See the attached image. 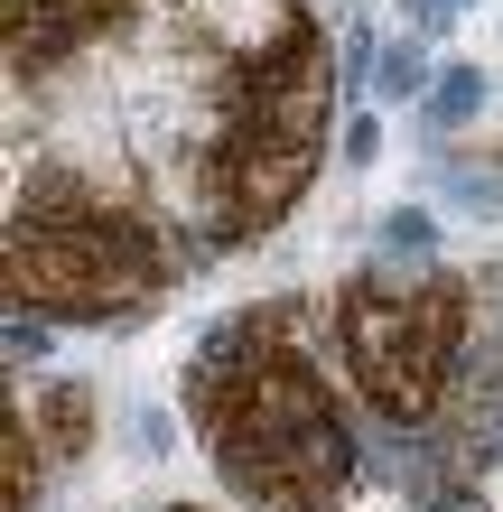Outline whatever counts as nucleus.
<instances>
[{
    "instance_id": "f257e3e1",
    "label": "nucleus",
    "mask_w": 503,
    "mask_h": 512,
    "mask_svg": "<svg viewBox=\"0 0 503 512\" xmlns=\"http://www.w3.org/2000/svg\"><path fill=\"white\" fill-rule=\"evenodd\" d=\"M196 438L215 447L224 485L261 512H336L354 485V429L336 410V391L317 382L289 308H233L215 336L196 345L187 382Z\"/></svg>"
},
{
    "instance_id": "f03ea898",
    "label": "nucleus",
    "mask_w": 503,
    "mask_h": 512,
    "mask_svg": "<svg viewBox=\"0 0 503 512\" xmlns=\"http://www.w3.org/2000/svg\"><path fill=\"white\" fill-rule=\"evenodd\" d=\"M336 336H345V373L354 391L392 419V429H429L457 391V354H466V289L448 270H410V261H373L354 270L336 298Z\"/></svg>"
},
{
    "instance_id": "7ed1b4c3",
    "label": "nucleus",
    "mask_w": 503,
    "mask_h": 512,
    "mask_svg": "<svg viewBox=\"0 0 503 512\" xmlns=\"http://www.w3.org/2000/svg\"><path fill=\"white\" fill-rule=\"evenodd\" d=\"M168 261L131 205L84 215H10V308H38L56 326H140Z\"/></svg>"
},
{
    "instance_id": "20e7f679",
    "label": "nucleus",
    "mask_w": 503,
    "mask_h": 512,
    "mask_svg": "<svg viewBox=\"0 0 503 512\" xmlns=\"http://www.w3.org/2000/svg\"><path fill=\"white\" fill-rule=\"evenodd\" d=\"M308 28L299 0H187V38H205L224 66H261L271 47H289Z\"/></svg>"
},
{
    "instance_id": "39448f33",
    "label": "nucleus",
    "mask_w": 503,
    "mask_h": 512,
    "mask_svg": "<svg viewBox=\"0 0 503 512\" xmlns=\"http://www.w3.org/2000/svg\"><path fill=\"white\" fill-rule=\"evenodd\" d=\"M10 410L38 429L47 457H75L84 429H94V391H84V382H19V401H10Z\"/></svg>"
},
{
    "instance_id": "423d86ee",
    "label": "nucleus",
    "mask_w": 503,
    "mask_h": 512,
    "mask_svg": "<svg viewBox=\"0 0 503 512\" xmlns=\"http://www.w3.org/2000/svg\"><path fill=\"white\" fill-rule=\"evenodd\" d=\"M494 103V75L485 66H438V84H429V103H420V122L448 140V131H466L476 122V112Z\"/></svg>"
},
{
    "instance_id": "0eeeda50",
    "label": "nucleus",
    "mask_w": 503,
    "mask_h": 512,
    "mask_svg": "<svg viewBox=\"0 0 503 512\" xmlns=\"http://www.w3.org/2000/svg\"><path fill=\"white\" fill-rule=\"evenodd\" d=\"M373 261H410V270H429V261H438V215H429V205H392V215L373 224Z\"/></svg>"
},
{
    "instance_id": "6e6552de",
    "label": "nucleus",
    "mask_w": 503,
    "mask_h": 512,
    "mask_svg": "<svg viewBox=\"0 0 503 512\" xmlns=\"http://www.w3.org/2000/svg\"><path fill=\"white\" fill-rule=\"evenodd\" d=\"M429 84H438V66L410 38H382V66H373V103H429Z\"/></svg>"
},
{
    "instance_id": "1a4fd4ad",
    "label": "nucleus",
    "mask_w": 503,
    "mask_h": 512,
    "mask_svg": "<svg viewBox=\"0 0 503 512\" xmlns=\"http://www.w3.org/2000/svg\"><path fill=\"white\" fill-rule=\"evenodd\" d=\"M448 205H466V215H503V168H485V159H448Z\"/></svg>"
},
{
    "instance_id": "9d476101",
    "label": "nucleus",
    "mask_w": 503,
    "mask_h": 512,
    "mask_svg": "<svg viewBox=\"0 0 503 512\" xmlns=\"http://www.w3.org/2000/svg\"><path fill=\"white\" fill-rule=\"evenodd\" d=\"M336 159H345V168H373V159H382V122H373V112H345Z\"/></svg>"
},
{
    "instance_id": "9b49d317",
    "label": "nucleus",
    "mask_w": 503,
    "mask_h": 512,
    "mask_svg": "<svg viewBox=\"0 0 503 512\" xmlns=\"http://www.w3.org/2000/svg\"><path fill=\"white\" fill-rule=\"evenodd\" d=\"M448 10H457V0H401V19H410V28H448Z\"/></svg>"
}]
</instances>
